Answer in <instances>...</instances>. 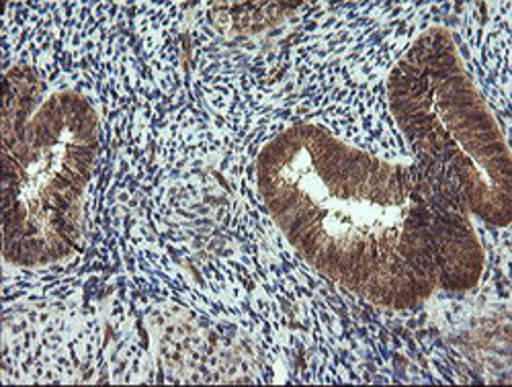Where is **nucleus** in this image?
<instances>
[{
    "label": "nucleus",
    "mask_w": 512,
    "mask_h": 387,
    "mask_svg": "<svg viewBox=\"0 0 512 387\" xmlns=\"http://www.w3.org/2000/svg\"><path fill=\"white\" fill-rule=\"evenodd\" d=\"M259 183L306 261L379 306L412 308L482 273L467 207L422 162H383L308 125L263 152Z\"/></svg>",
    "instance_id": "nucleus-1"
},
{
    "label": "nucleus",
    "mask_w": 512,
    "mask_h": 387,
    "mask_svg": "<svg viewBox=\"0 0 512 387\" xmlns=\"http://www.w3.org/2000/svg\"><path fill=\"white\" fill-rule=\"evenodd\" d=\"M392 103L420 162L469 213L508 226L512 162L498 123L443 29L424 35L392 74Z\"/></svg>",
    "instance_id": "nucleus-3"
},
{
    "label": "nucleus",
    "mask_w": 512,
    "mask_h": 387,
    "mask_svg": "<svg viewBox=\"0 0 512 387\" xmlns=\"http://www.w3.org/2000/svg\"><path fill=\"white\" fill-rule=\"evenodd\" d=\"M5 80V254L41 265L78 242L82 193L97 154V119L76 95H52L15 70Z\"/></svg>",
    "instance_id": "nucleus-2"
}]
</instances>
